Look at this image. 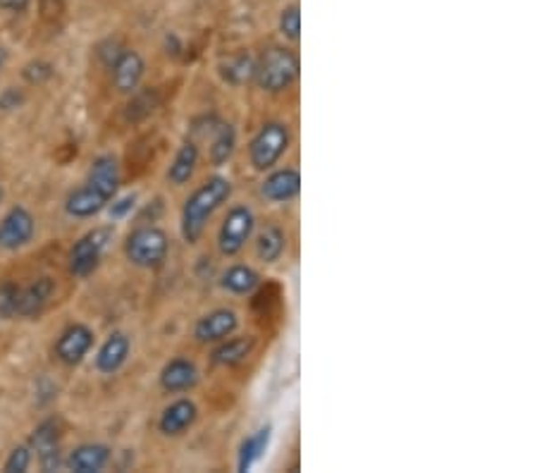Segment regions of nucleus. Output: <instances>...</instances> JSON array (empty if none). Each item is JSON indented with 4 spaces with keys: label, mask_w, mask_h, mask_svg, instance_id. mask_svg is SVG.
Segmentation results:
<instances>
[{
    "label": "nucleus",
    "mask_w": 537,
    "mask_h": 473,
    "mask_svg": "<svg viewBox=\"0 0 537 473\" xmlns=\"http://www.w3.org/2000/svg\"><path fill=\"white\" fill-rule=\"evenodd\" d=\"M119 187V166L112 156H98L89 170L86 184L68 196L65 210L75 218H91L108 206Z\"/></svg>",
    "instance_id": "f257e3e1"
},
{
    "label": "nucleus",
    "mask_w": 537,
    "mask_h": 473,
    "mask_svg": "<svg viewBox=\"0 0 537 473\" xmlns=\"http://www.w3.org/2000/svg\"><path fill=\"white\" fill-rule=\"evenodd\" d=\"M232 194V182L227 177H210L189 196L182 208V237L187 244H196L203 234V227L213 218L220 206H223Z\"/></svg>",
    "instance_id": "f03ea898"
},
{
    "label": "nucleus",
    "mask_w": 537,
    "mask_h": 473,
    "mask_svg": "<svg viewBox=\"0 0 537 473\" xmlns=\"http://www.w3.org/2000/svg\"><path fill=\"white\" fill-rule=\"evenodd\" d=\"M256 82L263 91L277 94L289 89L298 77V58L287 48H270L256 62Z\"/></svg>",
    "instance_id": "7ed1b4c3"
},
{
    "label": "nucleus",
    "mask_w": 537,
    "mask_h": 473,
    "mask_svg": "<svg viewBox=\"0 0 537 473\" xmlns=\"http://www.w3.org/2000/svg\"><path fill=\"white\" fill-rule=\"evenodd\" d=\"M167 251H170V240L160 227H139L125 241V256L136 268L163 265Z\"/></svg>",
    "instance_id": "20e7f679"
},
{
    "label": "nucleus",
    "mask_w": 537,
    "mask_h": 473,
    "mask_svg": "<svg viewBox=\"0 0 537 473\" xmlns=\"http://www.w3.org/2000/svg\"><path fill=\"white\" fill-rule=\"evenodd\" d=\"M287 149H289V129H287V125L268 122V125H263L261 132L254 136V142L248 146L251 166L258 173H265V170L277 166V160L284 156Z\"/></svg>",
    "instance_id": "39448f33"
},
{
    "label": "nucleus",
    "mask_w": 537,
    "mask_h": 473,
    "mask_svg": "<svg viewBox=\"0 0 537 473\" xmlns=\"http://www.w3.org/2000/svg\"><path fill=\"white\" fill-rule=\"evenodd\" d=\"M256 227V216L254 210L247 206H234L227 213L220 234H217V247L223 256H237L241 249L247 247L248 237L254 232Z\"/></svg>",
    "instance_id": "423d86ee"
},
{
    "label": "nucleus",
    "mask_w": 537,
    "mask_h": 473,
    "mask_svg": "<svg viewBox=\"0 0 537 473\" xmlns=\"http://www.w3.org/2000/svg\"><path fill=\"white\" fill-rule=\"evenodd\" d=\"M110 237L112 232L108 227H96V230L84 234L82 240L72 247V254H69V271H72V275L86 278V275L96 271Z\"/></svg>",
    "instance_id": "0eeeda50"
},
{
    "label": "nucleus",
    "mask_w": 537,
    "mask_h": 473,
    "mask_svg": "<svg viewBox=\"0 0 537 473\" xmlns=\"http://www.w3.org/2000/svg\"><path fill=\"white\" fill-rule=\"evenodd\" d=\"M34 230H37L34 216L22 206H17L0 220V249H8V251L22 249L31 241Z\"/></svg>",
    "instance_id": "6e6552de"
},
{
    "label": "nucleus",
    "mask_w": 537,
    "mask_h": 473,
    "mask_svg": "<svg viewBox=\"0 0 537 473\" xmlns=\"http://www.w3.org/2000/svg\"><path fill=\"white\" fill-rule=\"evenodd\" d=\"M239 328V318L232 308H216L203 318H199V323L194 325V338L203 345L208 342H223L230 335H234Z\"/></svg>",
    "instance_id": "1a4fd4ad"
},
{
    "label": "nucleus",
    "mask_w": 537,
    "mask_h": 473,
    "mask_svg": "<svg viewBox=\"0 0 537 473\" xmlns=\"http://www.w3.org/2000/svg\"><path fill=\"white\" fill-rule=\"evenodd\" d=\"M91 345H94V332H91V328H86V325L82 323H75L60 335L58 345H55V356H58L65 366H77V363L89 354Z\"/></svg>",
    "instance_id": "9d476101"
},
{
    "label": "nucleus",
    "mask_w": 537,
    "mask_h": 473,
    "mask_svg": "<svg viewBox=\"0 0 537 473\" xmlns=\"http://www.w3.org/2000/svg\"><path fill=\"white\" fill-rule=\"evenodd\" d=\"M31 450L37 452L44 471H55L60 466V426L58 420H44L34 436H31Z\"/></svg>",
    "instance_id": "9b49d317"
},
{
    "label": "nucleus",
    "mask_w": 537,
    "mask_h": 473,
    "mask_svg": "<svg viewBox=\"0 0 537 473\" xmlns=\"http://www.w3.org/2000/svg\"><path fill=\"white\" fill-rule=\"evenodd\" d=\"M53 292H55V282L51 278H38L31 285L20 287L17 290L15 315H22V318L38 315L45 308V304L51 301Z\"/></svg>",
    "instance_id": "f8f14e48"
},
{
    "label": "nucleus",
    "mask_w": 537,
    "mask_h": 473,
    "mask_svg": "<svg viewBox=\"0 0 537 473\" xmlns=\"http://www.w3.org/2000/svg\"><path fill=\"white\" fill-rule=\"evenodd\" d=\"M110 68L115 89L122 91V94H134L139 82H142L146 65H143V58L136 51H122Z\"/></svg>",
    "instance_id": "ddd939ff"
},
{
    "label": "nucleus",
    "mask_w": 537,
    "mask_h": 473,
    "mask_svg": "<svg viewBox=\"0 0 537 473\" xmlns=\"http://www.w3.org/2000/svg\"><path fill=\"white\" fill-rule=\"evenodd\" d=\"M199 419V409L191 399H177L172 402L167 409L163 412L160 420H158V428L160 433L167 437L182 436L184 430H189L194 426V420Z\"/></svg>",
    "instance_id": "4468645a"
},
{
    "label": "nucleus",
    "mask_w": 537,
    "mask_h": 473,
    "mask_svg": "<svg viewBox=\"0 0 537 473\" xmlns=\"http://www.w3.org/2000/svg\"><path fill=\"white\" fill-rule=\"evenodd\" d=\"M301 192V175L291 167L277 170L270 177H265V182L261 184L263 199H268L273 203H287L291 199H297Z\"/></svg>",
    "instance_id": "2eb2a0df"
},
{
    "label": "nucleus",
    "mask_w": 537,
    "mask_h": 473,
    "mask_svg": "<svg viewBox=\"0 0 537 473\" xmlns=\"http://www.w3.org/2000/svg\"><path fill=\"white\" fill-rule=\"evenodd\" d=\"M199 383V368L194 361L189 359H175L160 371V387L165 392H187Z\"/></svg>",
    "instance_id": "dca6fc26"
},
{
    "label": "nucleus",
    "mask_w": 537,
    "mask_h": 473,
    "mask_svg": "<svg viewBox=\"0 0 537 473\" xmlns=\"http://www.w3.org/2000/svg\"><path fill=\"white\" fill-rule=\"evenodd\" d=\"M132 342L125 332H112L110 338L105 339L103 347L96 354V368L105 376H112L115 371L125 366V361L129 356Z\"/></svg>",
    "instance_id": "f3484780"
},
{
    "label": "nucleus",
    "mask_w": 537,
    "mask_h": 473,
    "mask_svg": "<svg viewBox=\"0 0 537 473\" xmlns=\"http://www.w3.org/2000/svg\"><path fill=\"white\" fill-rule=\"evenodd\" d=\"M196 166H199V146L194 142H184L167 167V182L175 187H184L194 177Z\"/></svg>",
    "instance_id": "a211bd4d"
},
{
    "label": "nucleus",
    "mask_w": 537,
    "mask_h": 473,
    "mask_svg": "<svg viewBox=\"0 0 537 473\" xmlns=\"http://www.w3.org/2000/svg\"><path fill=\"white\" fill-rule=\"evenodd\" d=\"M110 461V450L105 444H82L68 459V466L75 473H96Z\"/></svg>",
    "instance_id": "6ab92c4d"
},
{
    "label": "nucleus",
    "mask_w": 537,
    "mask_h": 473,
    "mask_svg": "<svg viewBox=\"0 0 537 473\" xmlns=\"http://www.w3.org/2000/svg\"><path fill=\"white\" fill-rule=\"evenodd\" d=\"M261 282V275L251 265H232L223 273L220 285L230 294H251Z\"/></svg>",
    "instance_id": "aec40b11"
},
{
    "label": "nucleus",
    "mask_w": 537,
    "mask_h": 473,
    "mask_svg": "<svg viewBox=\"0 0 537 473\" xmlns=\"http://www.w3.org/2000/svg\"><path fill=\"white\" fill-rule=\"evenodd\" d=\"M251 349H254V339L251 338L227 339V342H223V345L217 347L216 352L210 354V361H213L216 366H224V368L239 366V363L251 354Z\"/></svg>",
    "instance_id": "412c9836"
},
{
    "label": "nucleus",
    "mask_w": 537,
    "mask_h": 473,
    "mask_svg": "<svg viewBox=\"0 0 537 473\" xmlns=\"http://www.w3.org/2000/svg\"><path fill=\"white\" fill-rule=\"evenodd\" d=\"M284 247H287V237L277 225H268L261 230L258 241H256V254L263 263H275L282 258Z\"/></svg>",
    "instance_id": "4be33fe9"
},
{
    "label": "nucleus",
    "mask_w": 537,
    "mask_h": 473,
    "mask_svg": "<svg viewBox=\"0 0 537 473\" xmlns=\"http://www.w3.org/2000/svg\"><path fill=\"white\" fill-rule=\"evenodd\" d=\"M270 433H273L270 426H265V428H261L258 433H254V436L244 440L241 452H239V471H248L265 454L270 444Z\"/></svg>",
    "instance_id": "5701e85b"
},
{
    "label": "nucleus",
    "mask_w": 537,
    "mask_h": 473,
    "mask_svg": "<svg viewBox=\"0 0 537 473\" xmlns=\"http://www.w3.org/2000/svg\"><path fill=\"white\" fill-rule=\"evenodd\" d=\"M234 146H237L234 127L232 125H217L216 139H213V146H210V163L213 166H224L232 158V153H234Z\"/></svg>",
    "instance_id": "b1692460"
},
{
    "label": "nucleus",
    "mask_w": 537,
    "mask_h": 473,
    "mask_svg": "<svg viewBox=\"0 0 537 473\" xmlns=\"http://www.w3.org/2000/svg\"><path fill=\"white\" fill-rule=\"evenodd\" d=\"M223 75L230 84H247L248 79H254L256 62L248 55H239V58H234V61L224 65Z\"/></svg>",
    "instance_id": "393cba45"
},
{
    "label": "nucleus",
    "mask_w": 537,
    "mask_h": 473,
    "mask_svg": "<svg viewBox=\"0 0 537 473\" xmlns=\"http://www.w3.org/2000/svg\"><path fill=\"white\" fill-rule=\"evenodd\" d=\"M280 31L289 41H297L301 37V12H298L297 5H289V8L282 10V15H280Z\"/></svg>",
    "instance_id": "a878e982"
},
{
    "label": "nucleus",
    "mask_w": 537,
    "mask_h": 473,
    "mask_svg": "<svg viewBox=\"0 0 537 473\" xmlns=\"http://www.w3.org/2000/svg\"><path fill=\"white\" fill-rule=\"evenodd\" d=\"M153 108H156V94H153V91L136 94V96L132 98V103H129V120H142L143 115H149Z\"/></svg>",
    "instance_id": "bb28decb"
},
{
    "label": "nucleus",
    "mask_w": 537,
    "mask_h": 473,
    "mask_svg": "<svg viewBox=\"0 0 537 473\" xmlns=\"http://www.w3.org/2000/svg\"><path fill=\"white\" fill-rule=\"evenodd\" d=\"M31 464V450L29 447H15L10 452L8 461H5V471L8 473H24Z\"/></svg>",
    "instance_id": "cd10ccee"
},
{
    "label": "nucleus",
    "mask_w": 537,
    "mask_h": 473,
    "mask_svg": "<svg viewBox=\"0 0 537 473\" xmlns=\"http://www.w3.org/2000/svg\"><path fill=\"white\" fill-rule=\"evenodd\" d=\"M17 290H20V287L12 285V282L0 285V318H12V315H15Z\"/></svg>",
    "instance_id": "c85d7f7f"
},
{
    "label": "nucleus",
    "mask_w": 537,
    "mask_h": 473,
    "mask_svg": "<svg viewBox=\"0 0 537 473\" xmlns=\"http://www.w3.org/2000/svg\"><path fill=\"white\" fill-rule=\"evenodd\" d=\"M53 77V68L48 65V62H31V65H27L24 68V79L29 84H44L45 79H51Z\"/></svg>",
    "instance_id": "c756f323"
},
{
    "label": "nucleus",
    "mask_w": 537,
    "mask_h": 473,
    "mask_svg": "<svg viewBox=\"0 0 537 473\" xmlns=\"http://www.w3.org/2000/svg\"><path fill=\"white\" fill-rule=\"evenodd\" d=\"M22 101H24V96L15 89H8V91H3V94H0V108H3V110H12V108H20V105H22Z\"/></svg>",
    "instance_id": "7c9ffc66"
},
{
    "label": "nucleus",
    "mask_w": 537,
    "mask_h": 473,
    "mask_svg": "<svg viewBox=\"0 0 537 473\" xmlns=\"http://www.w3.org/2000/svg\"><path fill=\"white\" fill-rule=\"evenodd\" d=\"M134 203H136V196H125L122 201L112 203L110 216H112V218H125L129 210L134 208Z\"/></svg>",
    "instance_id": "2f4dec72"
},
{
    "label": "nucleus",
    "mask_w": 537,
    "mask_h": 473,
    "mask_svg": "<svg viewBox=\"0 0 537 473\" xmlns=\"http://www.w3.org/2000/svg\"><path fill=\"white\" fill-rule=\"evenodd\" d=\"M31 0H0V8L3 10H12V12H24L29 8Z\"/></svg>",
    "instance_id": "473e14b6"
},
{
    "label": "nucleus",
    "mask_w": 537,
    "mask_h": 473,
    "mask_svg": "<svg viewBox=\"0 0 537 473\" xmlns=\"http://www.w3.org/2000/svg\"><path fill=\"white\" fill-rule=\"evenodd\" d=\"M3 65H5V51L0 48V69H3Z\"/></svg>",
    "instance_id": "72a5a7b5"
},
{
    "label": "nucleus",
    "mask_w": 537,
    "mask_h": 473,
    "mask_svg": "<svg viewBox=\"0 0 537 473\" xmlns=\"http://www.w3.org/2000/svg\"><path fill=\"white\" fill-rule=\"evenodd\" d=\"M0 199H3V189H0Z\"/></svg>",
    "instance_id": "f704fd0d"
}]
</instances>
